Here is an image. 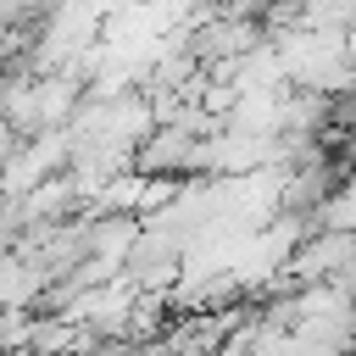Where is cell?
<instances>
[{"mask_svg":"<svg viewBox=\"0 0 356 356\" xmlns=\"http://www.w3.org/2000/svg\"><path fill=\"white\" fill-rule=\"evenodd\" d=\"M139 234H145V217H95L89 211V256L117 267V273H128V256H134Z\"/></svg>","mask_w":356,"mask_h":356,"instance_id":"6da1fadb","label":"cell"},{"mask_svg":"<svg viewBox=\"0 0 356 356\" xmlns=\"http://www.w3.org/2000/svg\"><path fill=\"white\" fill-rule=\"evenodd\" d=\"M83 356H145V345L139 339H95Z\"/></svg>","mask_w":356,"mask_h":356,"instance_id":"7a4b0ae2","label":"cell"}]
</instances>
